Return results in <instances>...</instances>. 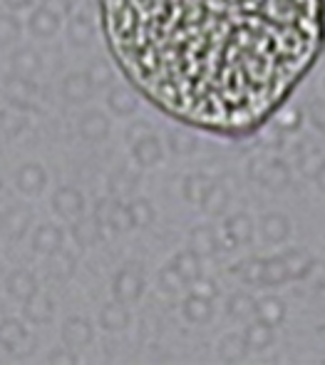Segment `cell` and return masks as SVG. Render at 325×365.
Instances as JSON below:
<instances>
[{
	"label": "cell",
	"instance_id": "6da1fadb",
	"mask_svg": "<svg viewBox=\"0 0 325 365\" xmlns=\"http://www.w3.org/2000/svg\"><path fill=\"white\" fill-rule=\"evenodd\" d=\"M3 87H5V97H8L13 107H18V110H30L33 107V100L38 95V87L33 85V77H25L18 73L5 75Z\"/></svg>",
	"mask_w": 325,
	"mask_h": 365
},
{
	"label": "cell",
	"instance_id": "7a4b0ae2",
	"mask_svg": "<svg viewBox=\"0 0 325 365\" xmlns=\"http://www.w3.org/2000/svg\"><path fill=\"white\" fill-rule=\"evenodd\" d=\"M112 293H115V301H120V303L139 301V298H142V293H144L142 274H139L137 269H132V266L122 269L120 274L115 276V281H112Z\"/></svg>",
	"mask_w": 325,
	"mask_h": 365
},
{
	"label": "cell",
	"instance_id": "3957f363",
	"mask_svg": "<svg viewBox=\"0 0 325 365\" xmlns=\"http://www.w3.org/2000/svg\"><path fill=\"white\" fill-rule=\"evenodd\" d=\"M30 221H33V214H30V209L25 207H10L5 214H0V231H3L5 239L10 241H20L25 234H28V226Z\"/></svg>",
	"mask_w": 325,
	"mask_h": 365
},
{
	"label": "cell",
	"instance_id": "277c9868",
	"mask_svg": "<svg viewBox=\"0 0 325 365\" xmlns=\"http://www.w3.org/2000/svg\"><path fill=\"white\" fill-rule=\"evenodd\" d=\"M53 209L55 214H60L63 219H77L85 212V197L80 189L75 187H60L53 194Z\"/></svg>",
	"mask_w": 325,
	"mask_h": 365
},
{
	"label": "cell",
	"instance_id": "5b68a950",
	"mask_svg": "<svg viewBox=\"0 0 325 365\" xmlns=\"http://www.w3.org/2000/svg\"><path fill=\"white\" fill-rule=\"evenodd\" d=\"M132 157L139 167H154V164H159L164 157V147L159 142V137L154 132H149L142 140H137L132 145Z\"/></svg>",
	"mask_w": 325,
	"mask_h": 365
},
{
	"label": "cell",
	"instance_id": "8992f818",
	"mask_svg": "<svg viewBox=\"0 0 325 365\" xmlns=\"http://www.w3.org/2000/svg\"><path fill=\"white\" fill-rule=\"evenodd\" d=\"M53 313H55L53 301H50V296L43 291H33L23 301V316L28 318L30 323L43 326V323H48L50 318H53Z\"/></svg>",
	"mask_w": 325,
	"mask_h": 365
},
{
	"label": "cell",
	"instance_id": "52a82bcc",
	"mask_svg": "<svg viewBox=\"0 0 325 365\" xmlns=\"http://www.w3.org/2000/svg\"><path fill=\"white\" fill-rule=\"evenodd\" d=\"M92 323L82 316H72L63 326V341L67 348H85L92 343Z\"/></svg>",
	"mask_w": 325,
	"mask_h": 365
},
{
	"label": "cell",
	"instance_id": "ba28073f",
	"mask_svg": "<svg viewBox=\"0 0 325 365\" xmlns=\"http://www.w3.org/2000/svg\"><path fill=\"white\" fill-rule=\"evenodd\" d=\"M259 182L271 192H283L291 184V169H288V164L283 159H271V162L263 164Z\"/></svg>",
	"mask_w": 325,
	"mask_h": 365
},
{
	"label": "cell",
	"instance_id": "9c48e42d",
	"mask_svg": "<svg viewBox=\"0 0 325 365\" xmlns=\"http://www.w3.org/2000/svg\"><path fill=\"white\" fill-rule=\"evenodd\" d=\"M65 244V231L55 224H43L35 229L33 234V249L43 256H50L53 251L63 249Z\"/></svg>",
	"mask_w": 325,
	"mask_h": 365
},
{
	"label": "cell",
	"instance_id": "30bf717a",
	"mask_svg": "<svg viewBox=\"0 0 325 365\" xmlns=\"http://www.w3.org/2000/svg\"><path fill=\"white\" fill-rule=\"evenodd\" d=\"M132 316L127 311V303L112 301L107 306H102L100 311V326L105 328L107 333H122L125 328H130Z\"/></svg>",
	"mask_w": 325,
	"mask_h": 365
},
{
	"label": "cell",
	"instance_id": "8fae6325",
	"mask_svg": "<svg viewBox=\"0 0 325 365\" xmlns=\"http://www.w3.org/2000/svg\"><path fill=\"white\" fill-rule=\"evenodd\" d=\"M80 135L87 142H102L110 137V120L100 110H87L80 117Z\"/></svg>",
	"mask_w": 325,
	"mask_h": 365
},
{
	"label": "cell",
	"instance_id": "7c38bea8",
	"mask_svg": "<svg viewBox=\"0 0 325 365\" xmlns=\"http://www.w3.org/2000/svg\"><path fill=\"white\" fill-rule=\"evenodd\" d=\"M15 184L23 194H40L48 184V174L40 164H23L15 174Z\"/></svg>",
	"mask_w": 325,
	"mask_h": 365
},
{
	"label": "cell",
	"instance_id": "4fadbf2b",
	"mask_svg": "<svg viewBox=\"0 0 325 365\" xmlns=\"http://www.w3.org/2000/svg\"><path fill=\"white\" fill-rule=\"evenodd\" d=\"M224 234H226V241L234 246L239 244H249L254 239V221H251L249 214H234L224 221Z\"/></svg>",
	"mask_w": 325,
	"mask_h": 365
},
{
	"label": "cell",
	"instance_id": "5bb4252c",
	"mask_svg": "<svg viewBox=\"0 0 325 365\" xmlns=\"http://www.w3.org/2000/svg\"><path fill=\"white\" fill-rule=\"evenodd\" d=\"M102 234H105V229L97 224L95 217H77V221L72 224V239L80 249L95 246L102 239Z\"/></svg>",
	"mask_w": 325,
	"mask_h": 365
},
{
	"label": "cell",
	"instance_id": "9a60e30c",
	"mask_svg": "<svg viewBox=\"0 0 325 365\" xmlns=\"http://www.w3.org/2000/svg\"><path fill=\"white\" fill-rule=\"evenodd\" d=\"M107 107H110L117 117H130L137 112L139 100L127 85H115L110 90V95H107Z\"/></svg>",
	"mask_w": 325,
	"mask_h": 365
},
{
	"label": "cell",
	"instance_id": "2e32d148",
	"mask_svg": "<svg viewBox=\"0 0 325 365\" xmlns=\"http://www.w3.org/2000/svg\"><path fill=\"white\" fill-rule=\"evenodd\" d=\"M254 316H256V321H263L276 328L286 321V303L276 296H266V298H261V301H256Z\"/></svg>",
	"mask_w": 325,
	"mask_h": 365
},
{
	"label": "cell",
	"instance_id": "e0dca14e",
	"mask_svg": "<svg viewBox=\"0 0 325 365\" xmlns=\"http://www.w3.org/2000/svg\"><path fill=\"white\" fill-rule=\"evenodd\" d=\"M92 92H95V87L90 85V80H87L85 73H72V75L65 77L63 97L67 102H72V105H82V102H87L92 97Z\"/></svg>",
	"mask_w": 325,
	"mask_h": 365
},
{
	"label": "cell",
	"instance_id": "ac0fdd59",
	"mask_svg": "<svg viewBox=\"0 0 325 365\" xmlns=\"http://www.w3.org/2000/svg\"><path fill=\"white\" fill-rule=\"evenodd\" d=\"M5 291H8L10 298H18V301H25L33 291H38V279L35 274L25 269H18L5 279Z\"/></svg>",
	"mask_w": 325,
	"mask_h": 365
},
{
	"label": "cell",
	"instance_id": "d6986e66",
	"mask_svg": "<svg viewBox=\"0 0 325 365\" xmlns=\"http://www.w3.org/2000/svg\"><path fill=\"white\" fill-rule=\"evenodd\" d=\"M28 28H30V33H33L35 38L50 40V38H55V35H58L60 18H58V15H53V13H48V10H45L43 5H40V8L35 10L33 15H30Z\"/></svg>",
	"mask_w": 325,
	"mask_h": 365
},
{
	"label": "cell",
	"instance_id": "ffe728a7",
	"mask_svg": "<svg viewBox=\"0 0 325 365\" xmlns=\"http://www.w3.org/2000/svg\"><path fill=\"white\" fill-rule=\"evenodd\" d=\"M261 234H263V239L271 241V244H281V241L288 239V234H291V221H288L286 214L271 212L261 219Z\"/></svg>",
	"mask_w": 325,
	"mask_h": 365
},
{
	"label": "cell",
	"instance_id": "44dd1931",
	"mask_svg": "<svg viewBox=\"0 0 325 365\" xmlns=\"http://www.w3.org/2000/svg\"><path fill=\"white\" fill-rule=\"evenodd\" d=\"M199 204L209 217H221V214L229 209V189L219 182H211Z\"/></svg>",
	"mask_w": 325,
	"mask_h": 365
},
{
	"label": "cell",
	"instance_id": "7402d4cb",
	"mask_svg": "<svg viewBox=\"0 0 325 365\" xmlns=\"http://www.w3.org/2000/svg\"><path fill=\"white\" fill-rule=\"evenodd\" d=\"M189 249L196 256H214L216 249H219V236L211 226H196L189 234Z\"/></svg>",
	"mask_w": 325,
	"mask_h": 365
},
{
	"label": "cell",
	"instance_id": "603a6c76",
	"mask_svg": "<svg viewBox=\"0 0 325 365\" xmlns=\"http://www.w3.org/2000/svg\"><path fill=\"white\" fill-rule=\"evenodd\" d=\"M10 68H13V73H18V75L33 77V75L40 73V68H43V60H40L38 50L18 48L13 55H10Z\"/></svg>",
	"mask_w": 325,
	"mask_h": 365
},
{
	"label": "cell",
	"instance_id": "cb8c5ba5",
	"mask_svg": "<svg viewBox=\"0 0 325 365\" xmlns=\"http://www.w3.org/2000/svg\"><path fill=\"white\" fill-rule=\"evenodd\" d=\"M283 264H286V271H288V279H308V274H311L313 269V259L306 254V251L301 249H288L281 254Z\"/></svg>",
	"mask_w": 325,
	"mask_h": 365
},
{
	"label": "cell",
	"instance_id": "d4e9b609",
	"mask_svg": "<svg viewBox=\"0 0 325 365\" xmlns=\"http://www.w3.org/2000/svg\"><path fill=\"white\" fill-rule=\"evenodd\" d=\"M182 313H184V318L192 323H206L214 316V303H211V298H201V296H196V293H192V296L184 298Z\"/></svg>",
	"mask_w": 325,
	"mask_h": 365
},
{
	"label": "cell",
	"instance_id": "484cf974",
	"mask_svg": "<svg viewBox=\"0 0 325 365\" xmlns=\"http://www.w3.org/2000/svg\"><path fill=\"white\" fill-rule=\"evenodd\" d=\"M244 338H246L249 351H268V348L273 346V341H276V333H273V326H268V323H263V321H256L246 328Z\"/></svg>",
	"mask_w": 325,
	"mask_h": 365
},
{
	"label": "cell",
	"instance_id": "4316f807",
	"mask_svg": "<svg viewBox=\"0 0 325 365\" xmlns=\"http://www.w3.org/2000/svg\"><path fill=\"white\" fill-rule=\"evenodd\" d=\"M75 269H77V259L67 251L58 249L48 256V271L53 279L58 281H70L75 276Z\"/></svg>",
	"mask_w": 325,
	"mask_h": 365
},
{
	"label": "cell",
	"instance_id": "83f0119b",
	"mask_svg": "<svg viewBox=\"0 0 325 365\" xmlns=\"http://www.w3.org/2000/svg\"><path fill=\"white\" fill-rule=\"evenodd\" d=\"M25 338H28V331H25V326L20 321L5 318V321L0 323V346H3L5 351L15 353L25 343Z\"/></svg>",
	"mask_w": 325,
	"mask_h": 365
},
{
	"label": "cell",
	"instance_id": "f1b7e54d",
	"mask_svg": "<svg viewBox=\"0 0 325 365\" xmlns=\"http://www.w3.org/2000/svg\"><path fill=\"white\" fill-rule=\"evenodd\" d=\"M95 38V28H92L90 18L87 15H75V18L67 23V40L75 48H87Z\"/></svg>",
	"mask_w": 325,
	"mask_h": 365
},
{
	"label": "cell",
	"instance_id": "f546056e",
	"mask_svg": "<svg viewBox=\"0 0 325 365\" xmlns=\"http://www.w3.org/2000/svg\"><path fill=\"white\" fill-rule=\"evenodd\" d=\"M169 266H172V269L177 271V274L182 276L187 284H192L194 279H199V276H201V256H196L192 249L177 254Z\"/></svg>",
	"mask_w": 325,
	"mask_h": 365
},
{
	"label": "cell",
	"instance_id": "4dcf8cb0",
	"mask_svg": "<svg viewBox=\"0 0 325 365\" xmlns=\"http://www.w3.org/2000/svg\"><path fill=\"white\" fill-rule=\"evenodd\" d=\"M246 353H249V346H246V338L239 336V333H229V336L219 343V356L224 363L244 361Z\"/></svg>",
	"mask_w": 325,
	"mask_h": 365
},
{
	"label": "cell",
	"instance_id": "1f68e13d",
	"mask_svg": "<svg viewBox=\"0 0 325 365\" xmlns=\"http://www.w3.org/2000/svg\"><path fill=\"white\" fill-rule=\"evenodd\" d=\"M107 229L117 231V234H125V231L134 229L130 207H127L125 202H120V199H112L110 214H107Z\"/></svg>",
	"mask_w": 325,
	"mask_h": 365
},
{
	"label": "cell",
	"instance_id": "d6a6232c",
	"mask_svg": "<svg viewBox=\"0 0 325 365\" xmlns=\"http://www.w3.org/2000/svg\"><path fill=\"white\" fill-rule=\"evenodd\" d=\"M288 279L286 264H283L281 256H271V259H263V276L261 286H283Z\"/></svg>",
	"mask_w": 325,
	"mask_h": 365
},
{
	"label": "cell",
	"instance_id": "836d02e7",
	"mask_svg": "<svg viewBox=\"0 0 325 365\" xmlns=\"http://www.w3.org/2000/svg\"><path fill=\"white\" fill-rule=\"evenodd\" d=\"M23 130H28V115H23V112L0 110V137L13 140V137H18Z\"/></svg>",
	"mask_w": 325,
	"mask_h": 365
},
{
	"label": "cell",
	"instance_id": "e575fe53",
	"mask_svg": "<svg viewBox=\"0 0 325 365\" xmlns=\"http://www.w3.org/2000/svg\"><path fill=\"white\" fill-rule=\"evenodd\" d=\"M211 182H214V179H209L206 174H189V177L184 179V184H182L184 199H187V202L199 204L201 197H204V192L209 189Z\"/></svg>",
	"mask_w": 325,
	"mask_h": 365
},
{
	"label": "cell",
	"instance_id": "d590c367",
	"mask_svg": "<svg viewBox=\"0 0 325 365\" xmlns=\"http://www.w3.org/2000/svg\"><path fill=\"white\" fill-rule=\"evenodd\" d=\"M85 75L95 90H105V87L112 85V80H115V73H112V68L107 65V60H95V63L87 68Z\"/></svg>",
	"mask_w": 325,
	"mask_h": 365
},
{
	"label": "cell",
	"instance_id": "8d00e7d4",
	"mask_svg": "<svg viewBox=\"0 0 325 365\" xmlns=\"http://www.w3.org/2000/svg\"><path fill=\"white\" fill-rule=\"evenodd\" d=\"M127 207H130L134 226H139V229H147V226L154 224V217H157V214H154L152 202H147V199H134V202H130Z\"/></svg>",
	"mask_w": 325,
	"mask_h": 365
},
{
	"label": "cell",
	"instance_id": "74e56055",
	"mask_svg": "<svg viewBox=\"0 0 325 365\" xmlns=\"http://www.w3.org/2000/svg\"><path fill=\"white\" fill-rule=\"evenodd\" d=\"M254 296H249V293H234V296L229 298V303H226V311H229L231 318H249L254 316Z\"/></svg>",
	"mask_w": 325,
	"mask_h": 365
},
{
	"label": "cell",
	"instance_id": "f35d334b",
	"mask_svg": "<svg viewBox=\"0 0 325 365\" xmlns=\"http://www.w3.org/2000/svg\"><path fill=\"white\" fill-rule=\"evenodd\" d=\"M20 33H23V25H20V20L15 15H0V48L18 43Z\"/></svg>",
	"mask_w": 325,
	"mask_h": 365
},
{
	"label": "cell",
	"instance_id": "ab89813d",
	"mask_svg": "<svg viewBox=\"0 0 325 365\" xmlns=\"http://www.w3.org/2000/svg\"><path fill=\"white\" fill-rule=\"evenodd\" d=\"M110 189H112V197H130L134 194V189H137V177H134L132 172H125V169H120L117 174H112L110 179Z\"/></svg>",
	"mask_w": 325,
	"mask_h": 365
},
{
	"label": "cell",
	"instance_id": "60d3db41",
	"mask_svg": "<svg viewBox=\"0 0 325 365\" xmlns=\"http://www.w3.org/2000/svg\"><path fill=\"white\" fill-rule=\"evenodd\" d=\"M236 274L241 276V281L251 286H261V276H263V259H246L236 266Z\"/></svg>",
	"mask_w": 325,
	"mask_h": 365
},
{
	"label": "cell",
	"instance_id": "b9f144b4",
	"mask_svg": "<svg viewBox=\"0 0 325 365\" xmlns=\"http://www.w3.org/2000/svg\"><path fill=\"white\" fill-rule=\"evenodd\" d=\"M196 137L194 135H189V132H172L169 135V149H172L174 154H179V157H189V154H194V149H196Z\"/></svg>",
	"mask_w": 325,
	"mask_h": 365
},
{
	"label": "cell",
	"instance_id": "7bdbcfd3",
	"mask_svg": "<svg viewBox=\"0 0 325 365\" xmlns=\"http://www.w3.org/2000/svg\"><path fill=\"white\" fill-rule=\"evenodd\" d=\"M159 286H162L167 293H179V291L187 289L189 284L172 269V266H167V269H162V274H159Z\"/></svg>",
	"mask_w": 325,
	"mask_h": 365
},
{
	"label": "cell",
	"instance_id": "ee69618b",
	"mask_svg": "<svg viewBox=\"0 0 325 365\" xmlns=\"http://www.w3.org/2000/svg\"><path fill=\"white\" fill-rule=\"evenodd\" d=\"M323 164H325V159L321 157L318 149H313V152H308V154H301V172L306 174V177H316Z\"/></svg>",
	"mask_w": 325,
	"mask_h": 365
},
{
	"label": "cell",
	"instance_id": "f6af8a7d",
	"mask_svg": "<svg viewBox=\"0 0 325 365\" xmlns=\"http://www.w3.org/2000/svg\"><path fill=\"white\" fill-rule=\"evenodd\" d=\"M306 110H308V120L313 122V127L325 135V100H311Z\"/></svg>",
	"mask_w": 325,
	"mask_h": 365
},
{
	"label": "cell",
	"instance_id": "bcb514c9",
	"mask_svg": "<svg viewBox=\"0 0 325 365\" xmlns=\"http://www.w3.org/2000/svg\"><path fill=\"white\" fill-rule=\"evenodd\" d=\"M43 8L63 20L72 13V0H43Z\"/></svg>",
	"mask_w": 325,
	"mask_h": 365
},
{
	"label": "cell",
	"instance_id": "7dc6e473",
	"mask_svg": "<svg viewBox=\"0 0 325 365\" xmlns=\"http://www.w3.org/2000/svg\"><path fill=\"white\" fill-rule=\"evenodd\" d=\"M192 293L201 298H216V284L214 281H206L204 276H199V279L192 281Z\"/></svg>",
	"mask_w": 325,
	"mask_h": 365
},
{
	"label": "cell",
	"instance_id": "c3c4849f",
	"mask_svg": "<svg viewBox=\"0 0 325 365\" xmlns=\"http://www.w3.org/2000/svg\"><path fill=\"white\" fill-rule=\"evenodd\" d=\"M308 279H311V284H313V291H323L325 289V264H316V261H313V269H311V274H308Z\"/></svg>",
	"mask_w": 325,
	"mask_h": 365
},
{
	"label": "cell",
	"instance_id": "681fc988",
	"mask_svg": "<svg viewBox=\"0 0 325 365\" xmlns=\"http://www.w3.org/2000/svg\"><path fill=\"white\" fill-rule=\"evenodd\" d=\"M149 132H152V127H149L147 122H134L130 130H127V142H130V145H134V142L142 140V137L149 135Z\"/></svg>",
	"mask_w": 325,
	"mask_h": 365
},
{
	"label": "cell",
	"instance_id": "f907efd6",
	"mask_svg": "<svg viewBox=\"0 0 325 365\" xmlns=\"http://www.w3.org/2000/svg\"><path fill=\"white\" fill-rule=\"evenodd\" d=\"M288 117H278V125L283 127V130H296L298 125H301V112L298 110H293V112H286Z\"/></svg>",
	"mask_w": 325,
	"mask_h": 365
},
{
	"label": "cell",
	"instance_id": "816d5d0a",
	"mask_svg": "<svg viewBox=\"0 0 325 365\" xmlns=\"http://www.w3.org/2000/svg\"><path fill=\"white\" fill-rule=\"evenodd\" d=\"M50 365H67V363H77L75 356H67V351H53V356L48 358Z\"/></svg>",
	"mask_w": 325,
	"mask_h": 365
},
{
	"label": "cell",
	"instance_id": "f5cc1de1",
	"mask_svg": "<svg viewBox=\"0 0 325 365\" xmlns=\"http://www.w3.org/2000/svg\"><path fill=\"white\" fill-rule=\"evenodd\" d=\"M5 5H8L10 10H23V8H28L33 0H3Z\"/></svg>",
	"mask_w": 325,
	"mask_h": 365
},
{
	"label": "cell",
	"instance_id": "db71d44e",
	"mask_svg": "<svg viewBox=\"0 0 325 365\" xmlns=\"http://www.w3.org/2000/svg\"><path fill=\"white\" fill-rule=\"evenodd\" d=\"M316 182H318V187H321L323 192H325V164H323L321 169H318V174H316Z\"/></svg>",
	"mask_w": 325,
	"mask_h": 365
},
{
	"label": "cell",
	"instance_id": "11a10c76",
	"mask_svg": "<svg viewBox=\"0 0 325 365\" xmlns=\"http://www.w3.org/2000/svg\"><path fill=\"white\" fill-rule=\"evenodd\" d=\"M0 189H3V179H0Z\"/></svg>",
	"mask_w": 325,
	"mask_h": 365
}]
</instances>
